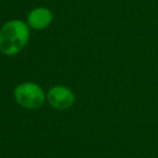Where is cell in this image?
<instances>
[{
  "label": "cell",
  "instance_id": "obj_1",
  "mask_svg": "<svg viewBox=\"0 0 158 158\" xmlns=\"http://www.w3.org/2000/svg\"><path fill=\"white\" fill-rule=\"evenodd\" d=\"M29 37L27 26L21 21H10L0 29V51L6 55L20 52Z\"/></svg>",
  "mask_w": 158,
  "mask_h": 158
},
{
  "label": "cell",
  "instance_id": "obj_2",
  "mask_svg": "<svg viewBox=\"0 0 158 158\" xmlns=\"http://www.w3.org/2000/svg\"><path fill=\"white\" fill-rule=\"evenodd\" d=\"M14 95L18 103L26 108H38L44 101V94L40 87L31 82L18 86L14 91Z\"/></svg>",
  "mask_w": 158,
  "mask_h": 158
},
{
  "label": "cell",
  "instance_id": "obj_3",
  "mask_svg": "<svg viewBox=\"0 0 158 158\" xmlns=\"http://www.w3.org/2000/svg\"><path fill=\"white\" fill-rule=\"evenodd\" d=\"M49 103L57 110H65L74 102V94L65 87H54L47 95Z\"/></svg>",
  "mask_w": 158,
  "mask_h": 158
},
{
  "label": "cell",
  "instance_id": "obj_4",
  "mask_svg": "<svg viewBox=\"0 0 158 158\" xmlns=\"http://www.w3.org/2000/svg\"><path fill=\"white\" fill-rule=\"evenodd\" d=\"M28 24L35 29H42L49 26L52 21V14L48 9L38 8L35 9L28 14Z\"/></svg>",
  "mask_w": 158,
  "mask_h": 158
}]
</instances>
